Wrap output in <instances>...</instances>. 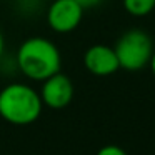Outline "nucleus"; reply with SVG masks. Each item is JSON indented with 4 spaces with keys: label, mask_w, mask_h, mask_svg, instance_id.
<instances>
[{
    "label": "nucleus",
    "mask_w": 155,
    "mask_h": 155,
    "mask_svg": "<svg viewBox=\"0 0 155 155\" xmlns=\"http://www.w3.org/2000/svg\"><path fill=\"white\" fill-rule=\"evenodd\" d=\"M40 94L27 84H10L0 90V117L12 125H30L42 115Z\"/></svg>",
    "instance_id": "2"
},
{
    "label": "nucleus",
    "mask_w": 155,
    "mask_h": 155,
    "mask_svg": "<svg viewBox=\"0 0 155 155\" xmlns=\"http://www.w3.org/2000/svg\"><path fill=\"white\" fill-rule=\"evenodd\" d=\"M95 155H128V153L118 145H104L102 148H98V152Z\"/></svg>",
    "instance_id": "8"
},
{
    "label": "nucleus",
    "mask_w": 155,
    "mask_h": 155,
    "mask_svg": "<svg viewBox=\"0 0 155 155\" xmlns=\"http://www.w3.org/2000/svg\"><path fill=\"white\" fill-rule=\"evenodd\" d=\"M78 4L82 5L84 8H92V7H97V5H100L104 0H77Z\"/></svg>",
    "instance_id": "9"
},
{
    "label": "nucleus",
    "mask_w": 155,
    "mask_h": 155,
    "mask_svg": "<svg viewBox=\"0 0 155 155\" xmlns=\"http://www.w3.org/2000/svg\"><path fill=\"white\" fill-rule=\"evenodd\" d=\"M4 48H5V42H4V35H2V32H0V58H2V55H4Z\"/></svg>",
    "instance_id": "11"
},
{
    "label": "nucleus",
    "mask_w": 155,
    "mask_h": 155,
    "mask_svg": "<svg viewBox=\"0 0 155 155\" xmlns=\"http://www.w3.org/2000/svg\"><path fill=\"white\" fill-rule=\"evenodd\" d=\"M148 67H150L152 74L155 75V48H153V54H152V57H150V62H148Z\"/></svg>",
    "instance_id": "10"
},
{
    "label": "nucleus",
    "mask_w": 155,
    "mask_h": 155,
    "mask_svg": "<svg viewBox=\"0 0 155 155\" xmlns=\"http://www.w3.org/2000/svg\"><path fill=\"white\" fill-rule=\"evenodd\" d=\"M84 65L92 75H97V77H107L120 70V64H118L115 50L102 44L92 45L87 48L84 55Z\"/></svg>",
    "instance_id": "6"
},
{
    "label": "nucleus",
    "mask_w": 155,
    "mask_h": 155,
    "mask_svg": "<svg viewBox=\"0 0 155 155\" xmlns=\"http://www.w3.org/2000/svg\"><path fill=\"white\" fill-rule=\"evenodd\" d=\"M17 67L27 78L44 82L60 72L62 57L58 48L45 37H30L17 50Z\"/></svg>",
    "instance_id": "1"
},
{
    "label": "nucleus",
    "mask_w": 155,
    "mask_h": 155,
    "mask_svg": "<svg viewBox=\"0 0 155 155\" xmlns=\"http://www.w3.org/2000/svg\"><path fill=\"white\" fill-rule=\"evenodd\" d=\"M40 98L44 105L54 110L65 108L74 98V84L67 75L57 72L42 82Z\"/></svg>",
    "instance_id": "5"
},
{
    "label": "nucleus",
    "mask_w": 155,
    "mask_h": 155,
    "mask_svg": "<svg viewBox=\"0 0 155 155\" xmlns=\"http://www.w3.org/2000/svg\"><path fill=\"white\" fill-rule=\"evenodd\" d=\"M120 68L127 72L143 70L153 54L152 37L142 28H130L120 35L114 47Z\"/></svg>",
    "instance_id": "3"
},
{
    "label": "nucleus",
    "mask_w": 155,
    "mask_h": 155,
    "mask_svg": "<svg viewBox=\"0 0 155 155\" xmlns=\"http://www.w3.org/2000/svg\"><path fill=\"white\" fill-rule=\"evenodd\" d=\"M124 8L134 17H145L155 8V0H124Z\"/></svg>",
    "instance_id": "7"
},
{
    "label": "nucleus",
    "mask_w": 155,
    "mask_h": 155,
    "mask_svg": "<svg viewBox=\"0 0 155 155\" xmlns=\"http://www.w3.org/2000/svg\"><path fill=\"white\" fill-rule=\"evenodd\" d=\"M84 17V7L77 0H54L47 10V24L57 34L74 32Z\"/></svg>",
    "instance_id": "4"
}]
</instances>
